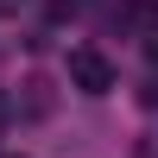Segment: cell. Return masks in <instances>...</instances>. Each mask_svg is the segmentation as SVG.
I'll return each mask as SVG.
<instances>
[{
	"label": "cell",
	"mask_w": 158,
	"mask_h": 158,
	"mask_svg": "<svg viewBox=\"0 0 158 158\" xmlns=\"http://www.w3.org/2000/svg\"><path fill=\"white\" fill-rule=\"evenodd\" d=\"M70 82L82 89V95H108L114 89V63L101 57V51H70Z\"/></svg>",
	"instance_id": "obj_1"
},
{
	"label": "cell",
	"mask_w": 158,
	"mask_h": 158,
	"mask_svg": "<svg viewBox=\"0 0 158 158\" xmlns=\"http://www.w3.org/2000/svg\"><path fill=\"white\" fill-rule=\"evenodd\" d=\"M146 51H152V63H158V32H152V44H146Z\"/></svg>",
	"instance_id": "obj_2"
},
{
	"label": "cell",
	"mask_w": 158,
	"mask_h": 158,
	"mask_svg": "<svg viewBox=\"0 0 158 158\" xmlns=\"http://www.w3.org/2000/svg\"><path fill=\"white\" fill-rule=\"evenodd\" d=\"M6 158H25V152H6Z\"/></svg>",
	"instance_id": "obj_3"
}]
</instances>
